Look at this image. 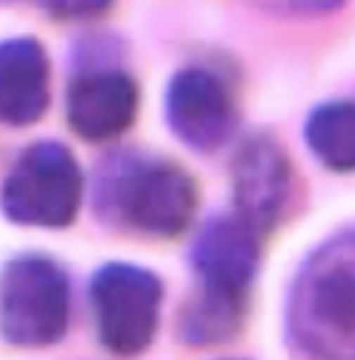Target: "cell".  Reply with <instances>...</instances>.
Returning <instances> with one entry per match:
<instances>
[{"mask_svg": "<svg viewBox=\"0 0 355 360\" xmlns=\"http://www.w3.org/2000/svg\"><path fill=\"white\" fill-rule=\"evenodd\" d=\"M198 290L188 305L183 333L191 343H218L238 330L258 265V236L238 215L218 218L195 243Z\"/></svg>", "mask_w": 355, "mask_h": 360, "instance_id": "cell-1", "label": "cell"}, {"mask_svg": "<svg viewBox=\"0 0 355 360\" xmlns=\"http://www.w3.org/2000/svg\"><path fill=\"white\" fill-rule=\"evenodd\" d=\"M298 343L321 360H355V231L305 263L290 300Z\"/></svg>", "mask_w": 355, "mask_h": 360, "instance_id": "cell-2", "label": "cell"}, {"mask_svg": "<svg viewBox=\"0 0 355 360\" xmlns=\"http://www.w3.org/2000/svg\"><path fill=\"white\" fill-rule=\"evenodd\" d=\"M110 218L153 238L181 236L193 223L198 188L183 168L165 160H130L103 180Z\"/></svg>", "mask_w": 355, "mask_h": 360, "instance_id": "cell-3", "label": "cell"}, {"mask_svg": "<svg viewBox=\"0 0 355 360\" xmlns=\"http://www.w3.org/2000/svg\"><path fill=\"white\" fill-rule=\"evenodd\" d=\"M68 278L46 255H20L0 273V333L20 348L51 345L65 335Z\"/></svg>", "mask_w": 355, "mask_h": 360, "instance_id": "cell-4", "label": "cell"}, {"mask_svg": "<svg viewBox=\"0 0 355 360\" xmlns=\"http://www.w3.org/2000/svg\"><path fill=\"white\" fill-rule=\"evenodd\" d=\"M83 178L73 153L60 143L30 146L3 183V210L13 223L65 228L75 220Z\"/></svg>", "mask_w": 355, "mask_h": 360, "instance_id": "cell-5", "label": "cell"}, {"mask_svg": "<svg viewBox=\"0 0 355 360\" xmlns=\"http://www.w3.org/2000/svg\"><path fill=\"white\" fill-rule=\"evenodd\" d=\"M98 333L115 355H138L153 343L160 315V281L128 263L98 270L91 285Z\"/></svg>", "mask_w": 355, "mask_h": 360, "instance_id": "cell-6", "label": "cell"}, {"mask_svg": "<svg viewBox=\"0 0 355 360\" xmlns=\"http://www.w3.org/2000/svg\"><path fill=\"white\" fill-rule=\"evenodd\" d=\"M168 120L186 146L215 150L231 135L235 108L223 80L203 68H186L170 80Z\"/></svg>", "mask_w": 355, "mask_h": 360, "instance_id": "cell-7", "label": "cell"}, {"mask_svg": "<svg viewBox=\"0 0 355 360\" xmlns=\"http://www.w3.org/2000/svg\"><path fill=\"white\" fill-rule=\"evenodd\" d=\"M235 215L255 236L280 223L293 191V173L271 141H250L235 158Z\"/></svg>", "mask_w": 355, "mask_h": 360, "instance_id": "cell-8", "label": "cell"}, {"mask_svg": "<svg viewBox=\"0 0 355 360\" xmlns=\"http://www.w3.org/2000/svg\"><path fill=\"white\" fill-rule=\"evenodd\" d=\"M136 80L120 70H93L73 80L68 90L70 128L85 141H110L133 125L138 112Z\"/></svg>", "mask_w": 355, "mask_h": 360, "instance_id": "cell-9", "label": "cell"}, {"mask_svg": "<svg viewBox=\"0 0 355 360\" xmlns=\"http://www.w3.org/2000/svg\"><path fill=\"white\" fill-rule=\"evenodd\" d=\"M51 101V68L33 38L0 43V123L30 125Z\"/></svg>", "mask_w": 355, "mask_h": 360, "instance_id": "cell-10", "label": "cell"}, {"mask_svg": "<svg viewBox=\"0 0 355 360\" xmlns=\"http://www.w3.org/2000/svg\"><path fill=\"white\" fill-rule=\"evenodd\" d=\"M305 138L323 165L340 173L355 170V103L335 101L321 105L310 115Z\"/></svg>", "mask_w": 355, "mask_h": 360, "instance_id": "cell-11", "label": "cell"}, {"mask_svg": "<svg viewBox=\"0 0 355 360\" xmlns=\"http://www.w3.org/2000/svg\"><path fill=\"white\" fill-rule=\"evenodd\" d=\"M38 3L60 20H83L101 15L113 0H38Z\"/></svg>", "mask_w": 355, "mask_h": 360, "instance_id": "cell-12", "label": "cell"}]
</instances>
